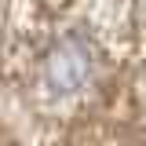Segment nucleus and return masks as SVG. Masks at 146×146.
<instances>
[{"instance_id": "obj_1", "label": "nucleus", "mask_w": 146, "mask_h": 146, "mask_svg": "<svg viewBox=\"0 0 146 146\" xmlns=\"http://www.w3.org/2000/svg\"><path fill=\"white\" fill-rule=\"evenodd\" d=\"M95 44L84 33H62L44 55V84L55 95H77L95 80Z\"/></svg>"}, {"instance_id": "obj_2", "label": "nucleus", "mask_w": 146, "mask_h": 146, "mask_svg": "<svg viewBox=\"0 0 146 146\" xmlns=\"http://www.w3.org/2000/svg\"><path fill=\"white\" fill-rule=\"evenodd\" d=\"M135 11H139V18L146 22V0H135Z\"/></svg>"}]
</instances>
